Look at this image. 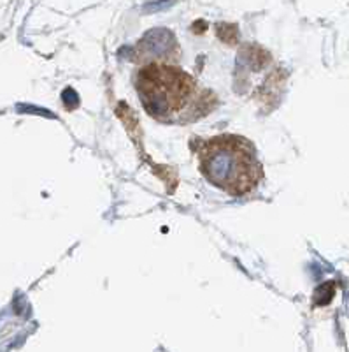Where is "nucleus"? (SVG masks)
Masks as SVG:
<instances>
[{
    "label": "nucleus",
    "instance_id": "nucleus-2",
    "mask_svg": "<svg viewBox=\"0 0 349 352\" xmlns=\"http://www.w3.org/2000/svg\"><path fill=\"white\" fill-rule=\"evenodd\" d=\"M199 168L207 182L230 196L253 192L263 176L256 150L248 140L234 134L200 140L195 144Z\"/></svg>",
    "mask_w": 349,
    "mask_h": 352
},
{
    "label": "nucleus",
    "instance_id": "nucleus-1",
    "mask_svg": "<svg viewBox=\"0 0 349 352\" xmlns=\"http://www.w3.org/2000/svg\"><path fill=\"white\" fill-rule=\"evenodd\" d=\"M135 85L146 111L163 124L199 120L213 109L216 100L188 72L165 64L141 69Z\"/></svg>",
    "mask_w": 349,
    "mask_h": 352
}]
</instances>
